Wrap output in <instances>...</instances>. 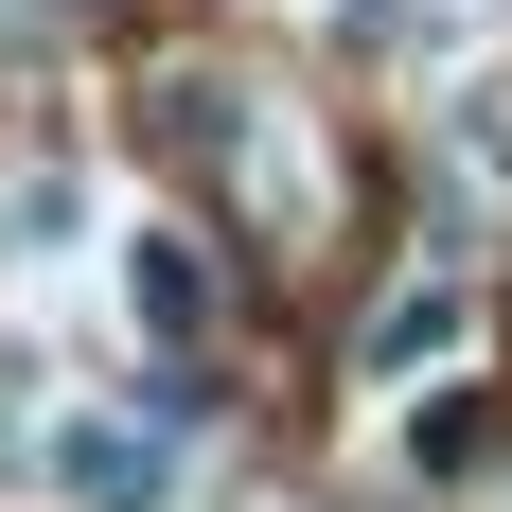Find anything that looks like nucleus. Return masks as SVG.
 I'll return each instance as SVG.
<instances>
[{"instance_id": "f257e3e1", "label": "nucleus", "mask_w": 512, "mask_h": 512, "mask_svg": "<svg viewBox=\"0 0 512 512\" xmlns=\"http://www.w3.org/2000/svg\"><path fill=\"white\" fill-rule=\"evenodd\" d=\"M124 301H142L159 336H195V318H212V283H195V248H124Z\"/></svg>"}]
</instances>
